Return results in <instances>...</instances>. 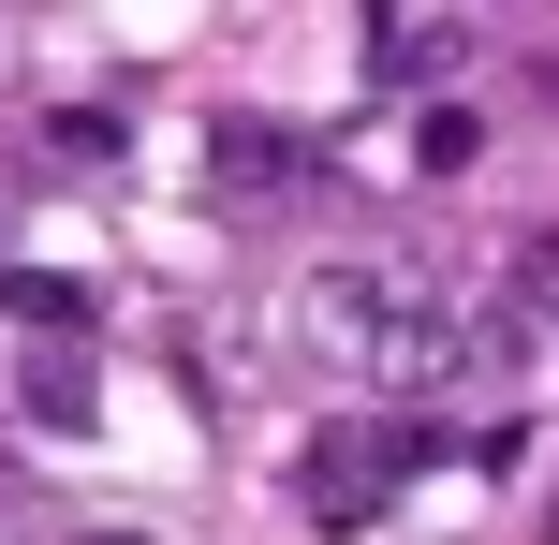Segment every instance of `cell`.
<instances>
[{
	"label": "cell",
	"mask_w": 559,
	"mask_h": 545,
	"mask_svg": "<svg viewBox=\"0 0 559 545\" xmlns=\"http://www.w3.org/2000/svg\"><path fill=\"white\" fill-rule=\"evenodd\" d=\"M427 458H442V428H427V413H383V428H309L295 501H309V531H368Z\"/></svg>",
	"instance_id": "obj_1"
},
{
	"label": "cell",
	"mask_w": 559,
	"mask_h": 545,
	"mask_svg": "<svg viewBox=\"0 0 559 545\" xmlns=\"http://www.w3.org/2000/svg\"><path fill=\"white\" fill-rule=\"evenodd\" d=\"M206 192H236V206L309 192V133L295 118H206Z\"/></svg>",
	"instance_id": "obj_2"
},
{
	"label": "cell",
	"mask_w": 559,
	"mask_h": 545,
	"mask_svg": "<svg viewBox=\"0 0 559 545\" xmlns=\"http://www.w3.org/2000/svg\"><path fill=\"white\" fill-rule=\"evenodd\" d=\"M368 45H383V74H413L427 104H442V74H456V59H472V15H383V29H368Z\"/></svg>",
	"instance_id": "obj_3"
},
{
	"label": "cell",
	"mask_w": 559,
	"mask_h": 545,
	"mask_svg": "<svg viewBox=\"0 0 559 545\" xmlns=\"http://www.w3.org/2000/svg\"><path fill=\"white\" fill-rule=\"evenodd\" d=\"M0 310H15L45 354H74V340H88V281H59V265H0Z\"/></svg>",
	"instance_id": "obj_4"
},
{
	"label": "cell",
	"mask_w": 559,
	"mask_h": 545,
	"mask_svg": "<svg viewBox=\"0 0 559 545\" xmlns=\"http://www.w3.org/2000/svg\"><path fill=\"white\" fill-rule=\"evenodd\" d=\"M501 310H515V340H531V354L559 340V222H545V236H515V265H501Z\"/></svg>",
	"instance_id": "obj_5"
},
{
	"label": "cell",
	"mask_w": 559,
	"mask_h": 545,
	"mask_svg": "<svg viewBox=\"0 0 559 545\" xmlns=\"http://www.w3.org/2000/svg\"><path fill=\"white\" fill-rule=\"evenodd\" d=\"M29 428H88V413H104V369H88V354H29Z\"/></svg>",
	"instance_id": "obj_6"
},
{
	"label": "cell",
	"mask_w": 559,
	"mask_h": 545,
	"mask_svg": "<svg viewBox=\"0 0 559 545\" xmlns=\"http://www.w3.org/2000/svg\"><path fill=\"white\" fill-rule=\"evenodd\" d=\"M45 147H59V163H118V147H133V118H118V104H59Z\"/></svg>",
	"instance_id": "obj_7"
},
{
	"label": "cell",
	"mask_w": 559,
	"mask_h": 545,
	"mask_svg": "<svg viewBox=\"0 0 559 545\" xmlns=\"http://www.w3.org/2000/svg\"><path fill=\"white\" fill-rule=\"evenodd\" d=\"M472 147H486V118H472V104H427V118H413V163H427V177H456Z\"/></svg>",
	"instance_id": "obj_8"
},
{
	"label": "cell",
	"mask_w": 559,
	"mask_h": 545,
	"mask_svg": "<svg viewBox=\"0 0 559 545\" xmlns=\"http://www.w3.org/2000/svg\"><path fill=\"white\" fill-rule=\"evenodd\" d=\"M74 545H163V531H133V517H104V531H74Z\"/></svg>",
	"instance_id": "obj_9"
}]
</instances>
